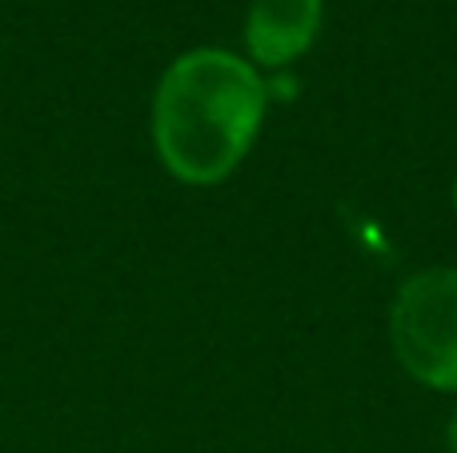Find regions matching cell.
I'll list each match as a JSON object with an SVG mask.
<instances>
[{"mask_svg": "<svg viewBox=\"0 0 457 453\" xmlns=\"http://www.w3.org/2000/svg\"><path fill=\"white\" fill-rule=\"evenodd\" d=\"M445 453H457V409H453L450 425H445Z\"/></svg>", "mask_w": 457, "mask_h": 453, "instance_id": "277c9868", "label": "cell"}, {"mask_svg": "<svg viewBox=\"0 0 457 453\" xmlns=\"http://www.w3.org/2000/svg\"><path fill=\"white\" fill-rule=\"evenodd\" d=\"M269 80L228 48H189L157 80L153 149L181 185H221L265 125Z\"/></svg>", "mask_w": 457, "mask_h": 453, "instance_id": "6da1fadb", "label": "cell"}, {"mask_svg": "<svg viewBox=\"0 0 457 453\" xmlns=\"http://www.w3.org/2000/svg\"><path fill=\"white\" fill-rule=\"evenodd\" d=\"M453 213H457V181H453Z\"/></svg>", "mask_w": 457, "mask_h": 453, "instance_id": "5b68a950", "label": "cell"}, {"mask_svg": "<svg viewBox=\"0 0 457 453\" xmlns=\"http://www.w3.org/2000/svg\"><path fill=\"white\" fill-rule=\"evenodd\" d=\"M389 342L413 382L457 393V269H421L389 305Z\"/></svg>", "mask_w": 457, "mask_h": 453, "instance_id": "7a4b0ae2", "label": "cell"}, {"mask_svg": "<svg viewBox=\"0 0 457 453\" xmlns=\"http://www.w3.org/2000/svg\"><path fill=\"white\" fill-rule=\"evenodd\" d=\"M325 0H253L245 12V61L261 72H285L313 48Z\"/></svg>", "mask_w": 457, "mask_h": 453, "instance_id": "3957f363", "label": "cell"}]
</instances>
